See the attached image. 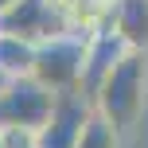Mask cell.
<instances>
[{
	"label": "cell",
	"mask_w": 148,
	"mask_h": 148,
	"mask_svg": "<svg viewBox=\"0 0 148 148\" xmlns=\"http://www.w3.org/2000/svg\"><path fill=\"white\" fill-rule=\"evenodd\" d=\"M74 148H121V129L94 109V117L86 121V129H82V136H78Z\"/></svg>",
	"instance_id": "8"
},
{
	"label": "cell",
	"mask_w": 148,
	"mask_h": 148,
	"mask_svg": "<svg viewBox=\"0 0 148 148\" xmlns=\"http://www.w3.org/2000/svg\"><path fill=\"white\" fill-rule=\"evenodd\" d=\"M90 117H94V101H90L86 94H78V90L59 94L51 117H47V125L35 133L39 148H74Z\"/></svg>",
	"instance_id": "4"
},
{
	"label": "cell",
	"mask_w": 148,
	"mask_h": 148,
	"mask_svg": "<svg viewBox=\"0 0 148 148\" xmlns=\"http://www.w3.org/2000/svg\"><path fill=\"white\" fill-rule=\"evenodd\" d=\"M55 90H47L35 74L12 78L8 90L0 94V129H43L55 109Z\"/></svg>",
	"instance_id": "3"
},
{
	"label": "cell",
	"mask_w": 148,
	"mask_h": 148,
	"mask_svg": "<svg viewBox=\"0 0 148 148\" xmlns=\"http://www.w3.org/2000/svg\"><path fill=\"white\" fill-rule=\"evenodd\" d=\"M0 70H4L8 78H23V74H31V70H35V43L0 31Z\"/></svg>",
	"instance_id": "7"
},
{
	"label": "cell",
	"mask_w": 148,
	"mask_h": 148,
	"mask_svg": "<svg viewBox=\"0 0 148 148\" xmlns=\"http://www.w3.org/2000/svg\"><path fill=\"white\" fill-rule=\"evenodd\" d=\"M125 51H129V43L117 35V27H113V23H105V27H97L94 35H90L86 70H82V94H86L90 101H94V94L101 90V82L109 78V70L125 59Z\"/></svg>",
	"instance_id": "5"
},
{
	"label": "cell",
	"mask_w": 148,
	"mask_h": 148,
	"mask_svg": "<svg viewBox=\"0 0 148 148\" xmlns=\"http://www.w3.org/2000/svg\"><path fill=\"white\" fill-rule=\"evenodd\" d=\"M0 148H4V140H0Z\"/></svg>",
	"instance_id": "12"
},
{
	"label": "cell",
	"mask_w": 148,
	"mask_h": 148,
	"mask_svg": "<svg viewBox=\"0 0 148 148\" xmlns=\"http://www.w3.org/2000/svg\"><path fill=\"white\" fill-rule=\"evenodd\" d=\"M109 23L133 51H148V0H117Z\"/></svg>",
	"instance_id": "6"
},
{
	"label": "cell",
	"mask_w": 148,
	"mask_h": 148,
	"mask_svg": "<svg viewBox=\"0 0 148 148\" xmlns=\"http://www.w3.org/2000/svg\"><path fill=\"white\" fill-rule=\"evenodd\" d=\"M90 35L94 31L74 27L66 35H55L35 43V78L43 82L55 94H70L78 90L82 94V70H86V51H90Z\"/></svg>",
	"instance_id": "2"
},
{
	"label": "cell",
	"mask_w": 148,
	"mask_h": 148,
	"mask_svg": "<svg viewBox=\"0 0 148 148\" xmlns=\"http://www.w3.org/2000/svg\"><path fill=\"white\" fill-rule=\"evenodd\" d=\"M16 4V0H0V12H4V8H12Z\"/></svg>",
	"instance_id": "11"
},
{
	"label": "cell",
	"mask_w": 148,
	"mask_h": 148,
	"mask_svg": "<svg viewBox=\"0 0 148 148\" xmlns=\"http://www.w3.org/2000/svg\"><path fill=\"white\" fill-rule=\"evenodd\" d=\"M8 82H12V78H8L4 70H0V94H4V90H8Z\"/></svg>",
	"instance_id": "10"
},
{
	"label": "cell",
	"mask_w": 148,
	"mask_h": 148,
	"mask_svg": "<svg viewBox=\"0 0 148 148\" xmlns=\"http://www.w3.org/2000/svg\"><path fill=\"white\" fill-rule=\"evenodd\" d=\"M0 140L4 148H39L35 129H0Z\"/></svg>",
	"instance_id": "9"
},
{
	"label": "cell",
	"mask_w": 148,
	"mask_h": 148,
	"mask_svg": "<svg viewBox=\"0 0 148 148\" xmlns=\"http://www.w3.org/2000/svg\"><path fill=\"white\" fill-rule=\"evenodd\" d=\"M144 101H148V51L129 47L125 59L109 70V78L94 94V109L125 133V129H133L140 121Z\"/></svg>",
	"instance_id": "1"
}]
</instances>
